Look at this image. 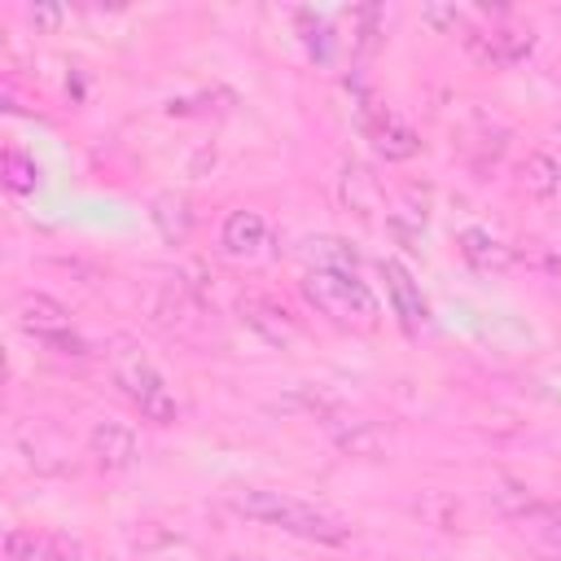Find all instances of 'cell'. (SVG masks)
<instances>
[{"label":"cell","mask_w":561,"mask_h":561,"mask_svg":"<svg viewBox=\"0 0 561 561\" xmlns=\"http://www.w3.org/2000/svg\"><path fill=\"white\" fill-rule=\"evenodd\" d=\"M381 280H386L390 307L403 320V329H421L425 324V298H421V285L412 280V272L399 259H381Z\"/></svg>","instance_id":"obj_8"},{"label":"cell","mask_w":561,"mask_h":561,"mask_svg":"<svg viewBox=\"0 0 561 561\" xmlns=\"http://www.w3.org/2000/svg\"><path fill=\"white\" fill-rule=\"evenodd\" d=\"M355 26H359L355 48H359V53H373V48L381 44V35H386V9H381V4H364V9H355Z\"/></svg>","instance_id":"obj_18"},{"label":"cell","mask_w":561,"mask_h":561,"mask_svg":"<svg viewBox=\"0 0 561 561\" xmlns=\"http://www.w3.org/2000/svg\"><path fill=\"white\" fill-rule=\"evenodd\" d=\"M355 110H359V127H364V136L373 140V149H377L386 162H403V158H412V153L421 149L416 131H412V127H408L390 105H381V101L364 96Z\"/></svg>","instance_id":"obj_5"},{"label":"cell","mask_w":561,"mask_h":561,"mask_svg":"<svg viewBox=\"0 0 561 561\" xmlns=\"http://www.w3.org/2000/svg\"><path fill=\"white\" fill-rule=\"evenodd\" d=\"M88 451L96 456L101 469L118 473V469H131L136 456H140V443H136V430L127 421H114V416H101L88 434Z\"/></svg>","instance_id":"obj_6"},{"label":"cell","mask_w":561,"mask_h":561,"mask_svg":"<svg viewBox=\"0 0 561 561\" xmlns=\"http://www.w3.org/2000/svg\"><path fill=\"white\" fill-rule=\"evenodd\" d=\"M241 320L263 337V342H272V346H285L289 337H294V324H289V316L280 311V307H272V302H263V298H241Z\"/></svg>","instance_id":"obj_12"},{"label":"cell","mask_w":561,"mask_h":561,"mask_svg":"<svg viewBox=\"0 0 561 561\" xmlns=\"http://www.w3.org/2000/svg\"><path fill=\"white\" fill-rule=\"evenodd\" d=\"M298 22H302V31H307V35H302V39H307V53H311L316 61H329V57H333V31H329V22L316 18L311 9H302Z\"/></svg>","instance_id":"obj_19"},{"label":"cell","mask_w":561,"mask_h":561,"mask_svg":"<svg viewBox=\"0 0 561 561\" xmlns=\"http://www.w3.org/2000/svg\"><path fill=\"white\" fill-rule=\"evenodd\" d=\"M342 202H346L355 215H373V210H377L373 175H368L359 162H346V167H342Z\"/></svg>","instance_id":"obj_15"},{"label":"cell","mask_w":561,"mask_h":561,"mask_svg":"<svg viewBox=\"0 0 561 561\" xmlns=\"http://www.w3.org/2000/svg\"><path fill=\"white\" fill-rule=\"evenodd\" d=\"M456 245H460V254H465L478 272H508V267H513V250H508L500 237H491L486 228H465V232L456 237Z\"/></svg>","instance_id":"obj_11"},{"label":"cell","mask_w":561,"mask_h":561,"mask_svg":"<svg viewBox=\"0 0 561 561\" xmlns=\"http://www.w3.org/2000/svg\"><path fill=\"white\" fill-rule=\"evenodd\" d=\"M35 175H39L35 162H31L22 149L9 145V149H4V184H9L13 193H31V188H35Z\"/></svg>","instance_id":"obj_20"},{"label":"cell","mask_w":561,"mask_h":561,"mask_svg":"<svg viewBox=\"0 0 561 561\" xmlns=\"http://www.w3.org/2000/svg\"><path fill=\"white\" fill-rule=\"evenodd\" d=\"M469 48L486 61V66H513L535 48V35L522 26H491L482 35H469Z\"/></svg>","instance_id":"obj_9"},{"label":"cell","mask_w":561,"mask_h":561,"mask_svg":"<svg viewBox=\"0 0 561 561\" xmlns=\"http://www.w3.org/2000/svg\"><path fill=\"white\" fill-rule=\"evenodd\" d=\"M61 18H66V13H61V9H53V4H26V22H31L35 31H53Z\"/></svg>","instance_id":"obj_21"},{"label":"cell","mask_w":561,"mask_h":561,"mask_svg":"<svg viewBox=\"0 0 561 561\" xmlns=\"http://www.w3.org/2000/svg\"><path fill=\"white\" fill-rule=\"evenodd\" d=\"M237 513H245L250 522H263V526H276V530H289L298 539H311V543H346L351 539V526L307 500H294L285 491H267V486H245V491H232L228 495Z\"/></svg>","instance_id":"obj_1"},{"label":"cell","mask_w":561,"mask_h":561,"mask_svg":"<svg viewBox=\"0 0 561 561\" xmlns=\"http://www.w3.org/2000/svg\"><path fill=\"white\" fill-rule=\"evenodd\" d=\"M491 504H495L504 517H522V522H526V517L535 522V513H539V500H535L522 482H495V486H491Z\"/></svg>","instance_id":"obj_16"},{"label":"cell","mask_w":561,"mask_h":561,"mask_svg":"<svg viewBox=\"0 0 561 561\" xmlns=\"http://www.w3.org/2000/svg\"><path fill=\"white\" fill-rule=\"evenodd\" d=\"M110 368H114L118 390L136 403V412H140L145 421H153V425H171V421L180 416V403H175L167 377L149 364V355H145L131 337H114V342H110Z\"/></svg>","instance_id":"obj_2"},{"label":"cell","mask_w":561,"mask_h":561,"mask_svg":"<svg viewBox=\"0 0 561 561\" xmlns=\"http://www.w3.org/2000/svg\"><path fill=\"white\" fill-rule=\"evenodd\" d=\"M4 561H83V548L53 530H22L4 535Z\"/></svg>","instance_id":"obj_7"},{"label":"cell","mask_w":561,"mask_h":561,"mask_svg":"<svg viewBox=\"0 0 561 561\" xmlns=\"http://www.w3.org/2000/svg\"><path fill=\"white\" fill-rule=\"evenodd\" d=\"M535 522H539V530H543L548 539H557V543H561V504H539Z\"/></svg>","instance_id":"obj_22"},{"label":"cell","mask_w":561,"mask_h":561,"mask_svg":"<svg viewBox=\"0 0 561 561\" xmlns=\"http://www.w3.org/2000/svg\"><path fill=\"white\" fill-rule=\"evenodd\" d=\"M425 18H430V22H438V26H447V22L456 26V22H460V13H456V9H438V4H430V9H425Z\"/></svg>","instance_id":"obj_23"},{"label":"cell","mask_w":561,"mask_h":561,"mask_svg":"<svg viewBox=\"0 0 561 561\" xmlns=\"http://www.w3.org/2000/svg\"><path fill=\"white\" fill-rule=\"evenodd\" d=\"M302 294L307 302L329 316V320H342V324H377V298L373 289L359 280V276H346V272H307L302 276Z\"/></svg>","instance_id":"obj_3"},{"label":"cell","mask_w":561,"mask_h":561,"mask_svg":"<svg viewBox=\"0 0 561 561\" xmlns=\"http://www.w3.org/2000/svg\"><path fill=\"white\" fill-rule=\"evenodd\" d=\"M311 263H316V272H346V276H359V254H355L342 237H316V241H311Z\"/></svg>","instance_id":"obj_14"},{"label":"cell","mask_w":561,"mask_h":561,"mask_svg":"<svg viewBox=\"0 0 561 561\" xmlns=\"http://www.w3.org/2000/svg\"><path fill=\"white\" fill-rule=\"evenodd\" d=\"M153 219H158V228H162L167 241H184V232H188V224H193L188 202H184V197H171V193L153 202Z\"/></svg>","instance_id":"obj_17"},{"label":"cell","mask_w":561,"mask_h":561,"mask_svg":"<svg viewBox=\"0 0 561 561\" xmlns=\"http://www.w3.org/2000/svg\"><path fill=\"white\" fill-rule=\"evenodd\" d=\"M219 245L232 259H259L267 245V219L259 210H232L219 228Z\"/></svg>","instance_id":"obj_10"},{"label":"cell","mask_w":561,"mask_h":561,"mask_svg":"<svg viewBox=\"0 0 561 561\" xmlns=\"http://www.w3.org/2000/svg\"><path fill=\"white\" fill-rule=\"evenodd\" d=\"M13 320H18V329L26 333V337H35L44 351H53V355H70V359H83L88 355V346H83V337L75 333V324H70V311L57 302V298H48V294H22L18 302H13Z\"/></svg>","instance_id":"obj_4"},{"label":"cell","mask_w":561,"mask_h":561,"mask_svg":"<svg viewBox=\"0 0 561 561\" xmlns=\"http://www.w3.org/2000/svg\"><path fill=\"white\" fill-rule=\"evenodd\" d=\"M522 184H526V193L539 197V202L557 197V188H561V162H557L552 153H530V158L522 162Z\"/></svg>","instance_id":"obj_13"}]
</instances>
